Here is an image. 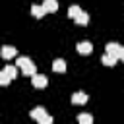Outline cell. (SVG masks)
I'll use <instances>...</instances> for the list:
<instances>
[{"instance_id":"obj_11","label":"cell","mask_w":124,"mask_h":124,"mask_svg":"<svg viewBox=\"0 0 124 124\" xmlns=\"http://www.w3.org/2000/svg\"><path fill=\"white\" fill-rule=\"evenodd\" d=\"M116 60H118V58H116V56H112V54H108V52L101 58V62H103L105 66H114V64H116Z\"/></svg>"},{"instance_id":"obj_17","label":"cell","mask_w":124,"mask_h":124,"mask_svg":"<svg viewBox=\"0 0 124 124\" xmlns=\"http://www.w3.org/2000/svg\"><path fill=\"white\" fill-rule=\"evenodd\" d=\"M120 60L124 62V46H122V52H120Z\"/></svg>"},{"instance_id":"obj_14","label":"cell","mask_w":124,"mask_h":124,"mask_svg":"<svg viewBox=\"0 0 124 124\" xmlns=\"http://www.w3.org/2000/svg\"><path fill=\"white\" fill-rule=\"evenodd\" d=\"M78 122L79 124H91L93 122V116L91 114H85V112L83 114H78Z\"/></svg>"},{"instance_id":"obj_13","label":"cell","mask_w":124,"mask_h":124,"mask_svg":"<svg viewBox=\"0 0 124 124\" xmlns=\"http://www.w3.org/2000/svg\"><path fill=\"white\" fill-rule=\"evenodd\" d=\"M4 72L14 79V78H17V68L16 66H12V64H8V66H4Z\"/></svg>"},{"instance_id":"obj_16","label":"cell","mask_w":124,"mask_h":124,"mask_svg":"<svg viewBox=\"0 0 124 124\" xmlns=\"http://www.w3.org/2000/svg\"><path fill=\"white\" fill-rule=\"evenodd\" d=\"M10 79H12V78L2 70V74H0V83H2V85H8V83H10Z\"/></svg>"},{"instance_id":"obj_4","label":"cell","mask_w":124,"mask_h":124,"mask_svg":"<svg viewBox=\"0 0 124 124\" xmlns=\"http://www.w3.org/2000/svg\"><path fill=\"white\" fill-rule=\"evenodd\" d=\"M76 48H78L79 54H89V52H93V45H91L89 41H79V43L76 45Z\"/></svg>"},{"instance_id":"obj_6","label":"cell","mask_w":124,"mask_h":124,"mask_svg":"<svg viewBox=\"0 0 124 124\" xmlns=\"http://www.w3.org/2000/svg\"><path fill=\"white\" fill-rule=\"evenodd\" d=\"M87 99H89V97H87L83 91H76V93L72 95V103H74V105H85Z\"/></svg>"},{"instance_id":"obj_10","label":"cell","mask_w":124,"mask_h":124,"mask_svg":"<svg viewBox=\"0 0 124 124\" xmlns=\"http://www.w3.org/2000/svg\"><path fill=\"white\" fill-rule=\"evenodd\" d=\"M43 6H45V10H46L48 14H54V12L58 10V2H56V0H45Z\"/></svg>"},{"instance_id":"obj_12","label":"cell","mask_w":124,"mask_h":124,"mask_svg":"<svg viewBox=\"0 0 124 124\" xmlns=\"http://www.w3.org/2000/svg\"><path fill=\"white\" fill-rule=\"evenodd\" d=\"M81 12H83V10H81L79 6H70V8H68V16H70L72 19H76V17H78Z\"/></svg>"},{"instance_id":"obj_1","label":"cell","mask_w":124,"mask_h":124,"mask_svg":"<svg viewBox=\"0 0 124 124\" xmlns=\"http://www.w3.org/2000/svg\"><path fill=\"white\" fill-rule=\"evenodd\" d=\"M16 66H19L25 76H35V74H37L35 62H33L31 58H27V56H17V58H16Z\"/></svg>"},{"instance_id":"obj_5","label":"cell","mask_w":124,"mask_h":124,"mask_svg":"<svg viewBox=\"0 0 124 124\" xmlns=\"http://www.w3.org/2000/svg\"><path fill=\"white\" fill-rule=\"evenodd\" d=\"M107 52L108 54H112V56H116V58H120V52H122V46L118 45V43H107Z\"/></svg>"},{"instance_id":"obj_15","label":"cell","mask_w":124,"mask_h":124,"mask_svg":"<svg viewBox=\"0 0 124 124\" xmlns=\"http://www.w3.org/2000/svg\"><path fill=\"white\" fill-rule=\"evenodd\" d=\"M87 21H89V16H87L85 12H81V14L76 17V23H78V25H87Z\"/></svg>"},{"instance_id":"obj_8","label":"cell","mask_w":124,"mask_h":124,"mask_svg":"<svg viewBox=\"0 0 124 124\" xmlns=\"http://www.w3.org/2000/svg\"><path fill=\"white\" fill-rule=\"evenodd\" d=\"M46 14H48V12L45 10V6H43V4H41V6H37V4H33V6H31V16H35L37 19H39V17H43V16H46Z\"/></svg>"},{"instance_id":"obj_3","label":"cell","mask_w":124,"mask_h":124,"mask_svg":"<svg viewBox=\"0 0 124 124\" xmlns=\"http://www.w3.org/2000/svg\"><path fill=\"white\" fill-rule=\"evenodd\" d=\"M31 81H33V87L43 89V87H46L48 78H46V76H43V74H35V76H31Z\"/></svg>"},{"instance_id":"obj_7","label":"cell","mask_w":124,"mask_h":124,"mask_svg":"<svg viewBox=\"0 0 124 124\" xmlns=\"http://www.w3.org/2000/svg\"><path fill=\"white\" fill-rule=\"evenodd\" d=\"M16 54H17V48H16V46H10V45H6V46L2 48V58H6V60H10V58H16Z\"/></svg>"},{"instance_id":"obj_2","label":"cell","mask_w":124,"mask_h":124,"mask_svg":"<svg viewBox=\"0 0 124 124\" xmlns=\"http://www.w3.org/2000/svg\"><path fill=\"white\" fill-rule=\"evenodd\" d=\"M31 118L37 120L39 124H52V116L46 114V108H43V107L33 108V110H31Z\"/></svg>"},{"instance_id":"obj_9","label":"cell","mask_w":124,"mask_h":124,"mask_svg":"<svg viewBox=\"0 0 124 124\" xmlns=\"http://www.w3.org/2000/svg\"><path fill=\"white\" fill-rule=\"evenodd\" d=\"M52 70L58 72V74H64V72H66V62H64L62 58H56V60L52 62Z\"/></svg>"}]
</instances>
